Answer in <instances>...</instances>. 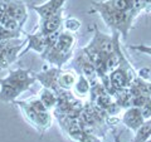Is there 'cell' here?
Here are the masks:
<instances>
[{
    "instance_id": "6da1fadb",
    "label": "cell",
    "mask_w": 151,
    "mask_h": 142,
    "mask_svg": "<svg viewBox=\"0 0 151 142\" xmlns=\"http://www.w3.org/2000/svg\"><path fill=\"white\" fill-rule=\"evenodd\" d=\"M35 74L22 68L9 70L5 78H0V101L5 103L15 102L20 94L29 89L35 82Z\"/></svg>"
},
{
    "instance_id": "7a4b0ae2",
    "label": "cell",
    "mask_w": 151,
    "mask_h": 142,
    "mask_svg": "<svg viewBox=\"0 0 151 142\" xmlns=\"http://www.w3.org/2000/svg\"><path fill=\"white\" fill-rule=\"evenodd\" d=\"M94 8V11L100 13L105 23L111 28L113 32L122 33L125 38L127 37L129 29L134 22V18L136 16L132 11H119L115 9L107 8L103 3H92Z\"/></svg>"
},
{
    "instance_id": "3957f363",
    "label": "cell",
    "mask_w": 151,
    "mask_h": 142,
    "mask_svg": "<svg viewBox=\"0 0 151 142\" xmlns=\"http://www.w3.org/2000/svg\"><path fill=\"white\" fill-rule=\"evenodd\" d=\"M74 44H76V38L72 33L67 30L65 32L62 30L55 44L48 50H44L40 55L43 59L48 60V62L53 63L58 68H60L72 57Z\"/></svg>"
},
{
    "instance_id": "277c9868",
    "label": "cell",
    "mask_w": 151,
    "mask_h": 142,
    "mask_svg": "<svg viewBox=\"0 0 151 142\" xmlns=\"http://www.w3.org/2000/svg\"><path fill=\"white\" fill-rule=\"evenodd\" d=\"M110 84L111 88L115 91H122L126 89V87H129L132 83L131 78V68L127 64L125 57L122 58L120 65L116 69H113L112 72H110Z\"/></svg>"
},
{
    "instance_id": "5b68a950",
    "label": "cell",
    "mask_w": 151,
    "mask_h": 142,
    "mask_svg": "<svg viewBox=\"0 0 151 142\" xmlns=\"http://www.w3.org/2000/svg\"><path fill=\"white\" fill-rule=\"evenodd\" d=\"M23 43L24 42H22L20 39L6 40L5 47H4V49L0 53V69L9 67L18 58L19 53H20L19 50H22Z\"/></svg>"
},
{
    "instance_id": "8992f818",
    "label": "cell",
    "mask_w": 151,
    "mask_h": 142,
    "mask_svg": "<svg viewBox=\"0 0 151 142\" xmlns=\"http://www.w3.org/2000/svg\"><path fill=\"white\" fill-rule=\"evenodd\" d=\"M63 9L59 10L58 13H55L54 15H52L49 18L40 19L39 23V32L44 35L52 34L54 32H58L60 29H63Z\"/></svg>"
},
{
    "instance_id": "52a82bcc",
    "label": "cell",
    "mask_w": 151,
    "mask_h": 142,
    "mask_svg": "<svg viewBox=\"0 0 151 142\" xmlns=\"http://www.w3.org/2000/svg\"><path fill=\"white\" fill-rule=\"evenodd\" d=\"M121 121L127 128H130L131 131L136 132L139 130V127L145 122L141 108L139 107H130L124 112V115L121 117Z\"/></svg>"
},
{
    "instance_id": "ba28073f",
    "label": "cell",
    "mask_w": 151,
    "mask_h": 142,
    "mask_svg": "<svg viewBox=\"0 0 151 142\" xmlns=\"http://www.w3.org/2000/svg\"><path fill=\"white\" fill-rule=\"evenodd\" d=\"M65 1H67V0H48L47 3L42 4V5H34V4H33L30 8L39 15L40 19H45V18L54 15V14L58 13L59 10H62Z\"/></svg>"
},
{
    "instance_id": "9c48e42d",
    "label": "cell",
    "mask_w": 151,
    "mask_h": 142,
    "mask_svg": "<svg viewBox=\"0 0 151 142\" xmlns=\"http://www.w3.org/2000/svg\"><path fill=\"white\" fill-rule=\"evenodd\" d=\"M5 14L12 16L13 19H15L19 24L22 25V28L25 24V22L28 19L27 5L22 0H8V10Z\"/></svg>"
},
{
    "instance_id": "30bf717a",
    "label": "cell",
    "mask_w": 151,
    "mask_h": 142,
    "mask_svg": "<svg viewBox=\"0 0 151 142\" xmlns=\"http://www.w3.org/2000/svg\"><path fill=\"white\" fill-rule=\"evenodd\" d=\"M22 33L27 38L28 45L20 52V53H19V57L24 55L30 49L35 50L37 53H39V54H42L45 50V35L44 34H42L40 32L35 33V34H29V33H25V32H22Z\"/></svg>"
},
{
    "instance_id": "8fae6325",
    "label": "cell",
    "mask_w": 151,
    "mask_h": 142,
    "mask_svg": "<svg viewBox=\"0 0 151 142\" xmlns=\"http://www.w3.org/2000/svg\"><path fill=\"white\" fill-rule=\"evenodd\" d=\"M60 73V69L57 68V69H49L44 73H37L35 74V78L39 79V82L43 84L44 88H49L52 91L55 92V89L58 91L59 87H58V83H57V79H58V74Z\"/></svg>"
},
{
    "instance_id": "7c38bea8",
    "label": "cell",
    "mask_w": 151,
    "mask_h": 142,
    "mask_svg": "<svg viewBox=\"0 0 151 142\" xmlns=\"http://www.w3.org/2000/svg\"><path fill=\"white\" fill-rule=\"evenodd\" d=\"M77 75L73 72H60L58 74L57 83H58L59 89H72L76 82H77Z\"/></svg>"
},
{
    "instance_id": "4fadbf2b",
    "label": "cell",
    "mask_w": 151,
    "mask_h": 142,
    "mask_svg": "<svg viewBox=\"0 0 151 142\" xmlns=\"http://www.w3.org/2000/svg\"><path fill=\"white\" fill-rule=\"evenodd\" d=\"M38 97H39V99L43 102V105L45 106V108L48 111H50L52 108L57 105L55 92L52 91V89H49V88H43L39 92V94H38Z\"/></svg>"
},
{
    "instance_id": "5bb4252c",
    "label": "cell",
    "mask_w": 151,
    "mask_h": 142,
    "mask_svg": "<svg viewBox=\"0 0 151 142\" xmlns=\"http://www.w3.org/2000/svg\"><path fill=\"white\" fill-rule=\"evenodd\" d=\"M135 138L132 142H146L151 138V118L145 121L139 127V130L135 132Z\"/></svg>"
},
{
    "instance_id": "9a60e30c",
    "label": "cell",
    "mask_w": 151,
    "mask_h": 142,
    "mask_svg": "<svg viewBox=\"0 0 151 142\" xmlns=\"http://www.w3.org/2000/svg\"><path fill=\"white\" fill-rule=\"evenodd\" d=\"M0 25H1L3 28H5V29H8V30H10V32H18V33L22 32V25L19 24L15 19H13L12 16L6 15V14L1 15Z\"/></svg>"
},
{
    "instance_id": "2e32d148",
    "label": "cell",
    "mask_w": 151,
    "mask_h": 142,
    "mask_svg": "<svg viewBox=\"0 0 151 142\" xmlns=\"http://www.w3.org/2000/svg\"><path fill=\"white\" fill-rule=\"evenodd\" d=\"M73 89L78 96H82V97L86 96V94L88 93V91H89V84H88V80L86 78V75H81V77L77 79Z\"/></svg>"
},
{
    "instance_id": "e0dca14e",
    "label": "cell",
    "mask_w": 151,
    "mask_h": 142,
    "mask_svg": "<svg viewBox=\"0 0 151 142\" xmlns=\"http://www.w3.org/2000/svg\"><path fill=\"white\" fill-rule=\"evenodd\" d=\"M27 103L29 105L33 110H35L37 112H44V111H48L45 108V106L43 105V102L39 99V97H33V98H29L27 99Z\"/></svg>"
},
{
    "instance_id": "ac0fdd59",
    "label": "cell",
    "mask_w": 151,
    "mask_h": 142,
    "mask_svg": "<svg viewBox=\"0 0 151 142\" xmlns=\"http://www.w3.org/2000/svg\"><path fill=\"white\" fill-rule=\"evenodd\" d=\"M64 28L67 29V32H76V30H78L79 28H81V22L78 20V19H76V18H68L67 20L64 22Z\"/></svg>"
},
{
    "instance_id": "d6986e66",
    "label": "cell",
    "mask_w": 151,
    "mask_h": 142,
    "mask_svg": "<svg viewBox=\"0 0 151 142\" xmlns=\"http://www.w3.org/2000/svg\"><path fill=\"white\" fill-rule=\"evenodd\" d=\"M141 112H142V116H144L145 121H147L151 118V97H147L145 103L141 106Z\"/></svg>"
},
{
    "instance_id": "ffe728a7",
    "label": "cell",
    "mask_w": 151,
    "mask_h": 142,
    "mask_svg": "<svg viewBox=\"0 0 151 142\" xmlns=\"http://www.w3.org/2000/svg\"><path fill=\"white\" fill-rule=\"evenodd\" d=\"M130 48L134 49V50H137V52H140V53L147 54V55L151 57V45H131Z\"/></svg>"
}]
</instances>
